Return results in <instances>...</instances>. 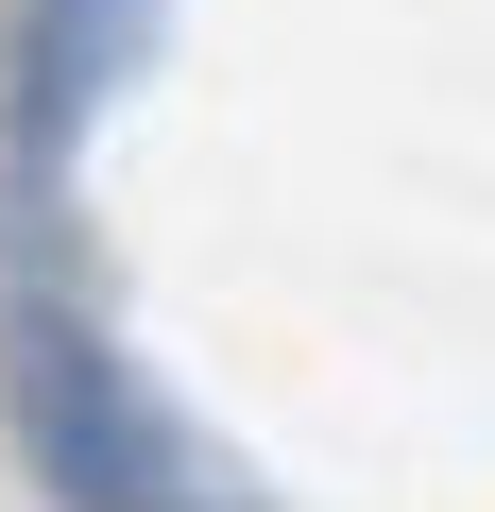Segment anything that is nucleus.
Instances as JSON below:
<instances>
[{
	"label": "nucleus",
	"mask_w": 495,
	"mask_h": 512,
	"mask_svg": "<svg viewBox=\"0 0 495 512\" xmlns=\"http://www.w3.org/2000/svg\"><path fill=\"white\" fill-rule=\"evenodd\" d=\"M120 69H137V0H35L18 18V171H52Z\"/></svg>",
	"instance_id": "2"
},
{
	"label": "nucleus",
	"mask_w": 495,
	"mask_h": 512,
	"mask_svg": "<svg viewBox=\"0 0 495 512\" xmlns=\"http://www.w3.org/2000/svg\"><path fill=\"white\" fill-rule=\"evenodd\" d=\"M0 393H18V444H35V478H52L69 512H239L222 461L137 393V359H120L86 308H52V291L0 308Z\"/></svg>",
	"instance_id": "1"
}]
</instances>
